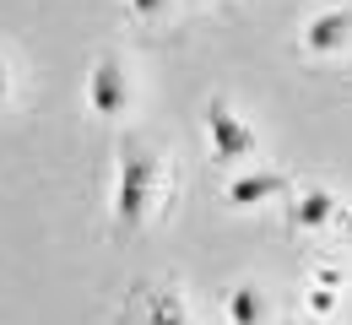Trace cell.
Returning a JSON list of instances; mask_svg holds the SVG:
<instances>
[{"instance_id":"cell-1","label":"cell","mask_w":352,"mask_h":325,"mask_svg":"<svg viewBox=\"0 0 352 325\" xmlns=\"http://www.w3.org/2000/svg\"><path fill=\"white\" fill-rule=\"evenodd\" d=\"M152 190H157V157L146 141L125 136L120 141V163H114V228L135 233L146 206H152Z\"/></svg>"},{"instance_id":"cell-2","label":"cell","mask_w":352,"mask_h":325,"mask_svg":"<svg viewBox=\"0 0 352 325\" xmlns=\"http://www.w3.org/2000/svg\"><path fill=\"white\" fill-rule=\"evenodd\" d=\"M87 103L98 120H120L125 114V103H131V76H125V65L114 60V54H98L87 71Z\"/></svg>"},{"instance_id":"cell-3","label":"cell","mask_w":352,"mask_h":325,"mask_svg":"<svg viewBox=\"0 0 352 325\" xmlns=\"http://www.w3.org/2000/svg\"><path fill=\"white\" fill-rule=\"evenodd\" d=\"M206 136H212V157H222V163H244L255 152V125H244L222 98L206 103Z\"/></svg>"},{"instance_id":"cell-4","label":"cell","mask_w":352,"mask_h":325,"mask_svg":"<svg viewBox=\"0 0 352 325\" xmlns=\"http://www.w3.org/2000/svg\"><path fill=\"white\" fill-rule=\"evenodd\" d=\"M352 44V11H320V16H309L304 27V49L309 54H342Z\"/></svg>"},{"instance_id":"cell-5","label":"cell","mask_w":352,"mask_h":325,"mask_svg":"<svg viewBox=\"0 0 352 325\" xmlns=\"http://www.w3.org/2000/svg\"><path fill=\"white\" fill-rule=\"evenodd\" d=\"M282 190H287L282 174H239V179L228 185V206H261V201L282 195Z\"/></svg>"},{"instance_id":"cell-6","label":"cell","mask_w":352,"mask_h":325,"mask_svg":"<svg viewBox=\"0 0 352 325\" xmlns=\"http://www.w3.org/2000/svg\"><path fill=\"white\" fill-rule=\"evenodd\" d=\"M293 223H298L304 233L336 223V195H331V190H304V195H298V206H293Z\"/></svg>"},{"instance_id":"cell-7","label":"cell","mask_w":352,"mask_h":325,"mask_svg":"<svg viewBox=\"0 0 352 325\" xmlns=\"http://www.w3.org/2000/svg\"><path fill=\"white\" fill-rule=\"evenodd\" d=\"M228 320H233V325H261L265 320V298L250 287V282L228 293Z\"/></svg>"},{"instance_id":"cell-8","label":"cell","mask_w":352,"mask_h":325,"mask_svg":"<svg viewBox=\"0 0 352 325\" xmlns=\"http://www.w3.org/2000/svg\"><path fill=\"white\" fill-rule=\"evenodd\" d=\"M146 320L152 325H184V304H179L174 293H152L146 298Z\"/></svg>"},{"instance_id":"cell-9","label":"cell","mask_w":352,"mask_h":325,"mask_svg":"<svg viewBox=\"0 0 352 325\" xmlns=\"http://www.w3.org/2000/svg\"><path fill=\"white\" fill-rule=\"evenodd\" d=\"M168 5L174 0H125V11H131L135 22H157V16H168Z\"/></svg>"},{"instance_id":"cell-10","label":"cell","mask_w":352,"mask_h":325,"mask_svg":"<svg viewBox=\"0 0 352 325\" xmlns=\"http://www.w3.org/2000/svg\"><path fill=\"white\" fill-rule=\"evenodd\" d=\"M309 304H314V309H320V315H331V309H336V298H331V287H320V293H314V298H309Z\"/></svg>"},{"instance_id":"cell-11","label":"cell","mask_w":352,"mask_h":325,"mask_svg":"<svg viewBox=\"0 0 352 325\" xmlns=\"http://www.w3.org/2000/svg\"><path fill=\"white\" fill-rule=\"evenodd\" d=\"M314 277H320V287H342V271H331V266H320Z\"/></svg>"},{"instance_id":"cell-12","label":"cell","mask_w":352,"mask_h":325,"mask_svg":"<svg viewBox=\"0 0 352 325\" xmlns=\"http://www.w3.org/2000/svg\"><path fill=\"white\" fill-rule=\"evenodd\" d=\"M6 98H11V76H6V60H0V109H6Z\"/></svg>"},{"instance_id":"cell-13","label":"cell","mask_w":352,"mask_h":325,"mask_svg":"<svg viewBox=\"0 0 352 325\" xmlns=\"http://www.w3.org/2000/svg\"><path fill=\"white\" fill-rule=\"evenodd\" d=\"M347 238H352V217H347Z\"/></svg>"}]
</instances>
